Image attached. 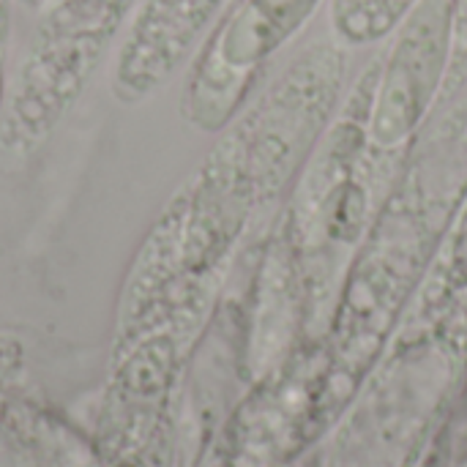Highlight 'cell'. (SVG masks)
<instances>
[{
	"instance_id": "1",
	"label": "cell",
	"mask_w": 467,
	"mask_h": 467,
	"mask_svg": "<svg viewBox=\"0 0 467 467\" xmlns=\"http://www.w3.org/2000/svg\"><path fill=\"white\" fill-rule=\"evenodd\" d=\"M134 0H52L0 107V159L25 161L55 131Z\"/></svg>"
},
{
	"instance_id": "2",
	"label": "cell",
	"mask_w": 467,
	"mask_h": 467,
	"mask_svg": "<svg viewBox=\"0 0 467 467\" xmlns=\"http://www.w3.org/2000/svg\"><path fill=\"white\" fill-rule=\"evenodd\" d=\"M323 0H227L202 44L186 90L183 118L205 131H224L246 107L268 63L317 14Z\"/></svg>"
},
{
	"instance_id": "3",
	"label": "cell",
	"mask_w": 467,
	"mask_h": 467,
	"mask_svg": "<svg viewBox=\"0 0 467 467\" xmlns=\"http://www.w3.org/2000/svg\"><path fill=\"white\" fill-rule=\"evenodd\" d=\"M227 0H145L115 63V96L126 104L150 96L189 57Z\"/></svg>"
},
{
	"instance_id": "4",
	"label": "cell",
	"mask_w": 467,
	"mask_h": 467,
	"mask_svg": "<svg viewBox=\"0 0 467 467\" xmlns=\"http://www.w3.org/2000/svg\"><path fill=\"white\" fill-rule=\"evenodd\" d=\"M419 0H331V30L342 47H369L391 36Z\"/></svg>"
},
{
	"instance_id": "5",
	"label": "cell",
	"mask_w": 467,
	"mask_h": 467,
	"mask_svg": "<svg viewBox=\"0 0 467 467\" xmlns=\"http://www.w3.org/2000/svg\"><path fill=\"white\" fill-rule=\"evenodd\" d=\"M467 74V0H454L451 5V57L443 99L457 93Z\"/></svg>"
}]
</instances>
